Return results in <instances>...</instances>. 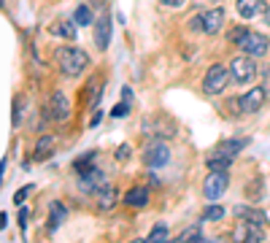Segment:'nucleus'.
I'll return each mask as SVG.
<instances>
[{
  "label": "nucleus",
  "mask_w": 270,
  "mask_h": 243,
  "mask_svg": "<svg viewBox=\"0 0 270 243\" xmlns=\"http://www.w3.org/2000/svg\"><path fill=\"white\" fill-rule=\"evenodd\" d=\"M233 81L230 78V68L224 65H211L208 70H205V78H203V92L205 95H221V92L227 89V84Z\"/></svg>",
  "instance_id": "3"
},
{
  "label": "nucleus",
  "mask_w": 270,
  "mask_h": 243,
  "mask_svg": "<svg viewBox=\"0 0 270 243\" xmlns=\"http://www.w3.org/2000/svg\"><path fill=\"white\" fill-rule=\"evenodd\" d=\"M205 165H208V170H230V168H233V157L213 152L208 160H205Z\"/></svg>",
  "instance_id": "19"
},
{
  "label": "nucleus",
  "mask_w": 270,
  "mask_h": 243,
  "mask_svg": "<svg viewBox=\"0 0 270 243\" xmlns=\"http://www.w3.org/2000/svg\"><path fill=\"white\" fill-rule=\"evenodd\" d=\"M100 116H103V111H95V116H92V127H95V124L100 122Z\"/></svg>",
  "instance_id": "36"
},
{
  "label": "nucleus",
  "mask_w": 270,
  "mask_h": 243,
  "mask_svg": "<svg viewBox=\"0 0 270 243\" xmlns=\"http://www.w3.org/2000/svg\"><path fill=\"white\" fill-rule=\"evenodd\" d=\"M92 27H95V46H98L100 52H106L108 43H111V17L108 14H100Z\"/></svg>",
  "instance_id": "11"
},
{
  "label": "nucleus",
  "mask_w": 270,
  "mask_h": 243,
  "mask_svg": "<svg viewBox=\"0 0 270 243\" xmlns=\"http://www.w3.org/2000/svg\"><path fill=\"white\" fill-rule=\"evenodd\" d=\"M100 3H103V0H95V6H100Z\"/></svg>",
  "instance_id": "39"
},
{
  "label": "nucleus",
  "mask_w": 270,
  "mask_h": 243,
  "mask_svg": "<svg viewBox=\"0 0 270 243\" xmlns=\"http://www.w3.org/2000/svg\"><path fill=\"white\" fill-rule=\"evenodd\" d=\"M187 27L192 30V33H203V14H195V17L187 22Z\"/></svg>",
  "instance_id": "27"
},
{
  "label": "nucleus",
  "mask_w": 270,
  "mask_h": 243,
  "mask_svg": "<svg viewBox=\"0 0 270 243\" xmlns=\"http://www.w3.org/2000/svg\"><path fill=\"white\" fill-rule=\"evenodd\" d=\"M124 114H127V103H119V106L111 108V116H114V119H122Z\"/></svg>",
  "instance_id": "30"
},
{
  "label": "nucleus",
  "mask_w": 270,
  "mask_h": 243,
  "mask_svg": "<svg viewBox=\"0 0 270 243\" xmlns=\"http://www.w3.org/2000/svg\"><path fill=\"white\" fill-rule=\"evenodd\" d=\"M265 19H267V25H270V9H265Z\"/></svg>",
  "instance_id": "38"
},
{
  "label": "nucleus",
  "mask_w": 270,
  "mask_h": 243,
  "mask_svg": "<svg viewBox=\"0 0 270 243\" xmlns=\"http://www.w3.org/2000/svg\"><path fill=\"white\" fill-rule=\"evenodd\" d=\"M227 186H230L227 170H211V173L205 176V181H203V198L208 203H216L221 195L227 192Z\"/></svg>",
  "instance_id": "5"
},
{
  "label": "nucleus",
  "mask_w": 270,
  "mask_h": 243,
  "mask_svg": "<svg viewBox=\"0 0 270 243\" xmlns=\"http://www.w3.org/2000/svg\"><path fill=\"white\" fill-rule=\"evenodd\" d=\"M122 200H124L130 208H144L146 203H149V186H132V189L127 192Z\"/></svg>",
  "instance_id": "17"
},
{
  "label": "nucleus",
  "mask_w": 270,
  "mask_h": 243,
  "mask_svg": "<svg viewBox=\"0 0 270 243\" xmlns=\"http://www.w3.org/2000/svg\"><path fill=\"white\" fill-rule=\"evenodd\" d=\"M130 154H132L130 143H122V146L116 149V162H124V160H127V157H130Z\"/></svg>",
  "instance_id": "28"
},
{
  "label": "nucleus",
  "mask_w": 270,
  "mask_h": 243,
  "mask_svg": "<svg viewBox=\"0 0 270 243\" xmlns=\"http://www.w3.org/2000/svg\"><path fill=\"white\" fill-rule=\"evenodd\" d=\"M52 152H54V138L52 135H41V138H38V143H35L33 157H35V160H46V157H52Z\"/></svg>",
  "instance_id": "20"
},
{
  "label": "nucleus",
  "mask_w": 270,
  "mask_h": 243,
  "mask_svg": "<svg viewBox=\"0 0 270 243\" xmlns=\"http://www.w3.org/2000/svg\"><path fill=\"white\" fill-rule=\"evenodd\" d=\"M262 87H265V92L270 95V65H267L265 70H262Z\"/></svg>",
  "instance_id": "31"
},
{
  "label": "nucleus",
  "mask_w": 270,
  "mask_h": 243,
  "mask_svg": "<svg viewBox=\"0 0 270 243\" xmlns=\"http://www.w3.org/2000/svg\"><path fill=\"white\" fill-rule=\"evenodd\" d=\"M106 184H108V178L98 168H89L86 173H81V178H78V189L86 192V195H98Z\"/></svg>",
  "instance_id": "9"
},
{
  "label": "nucleus",
  "mask_w": 270,
  "mask_h": 243,
  "mask_svg": "<svg viewBox=\"0 0 270 243\" xmlns=\"http://www.w3.org/2000/svg\"><path fill=\"white\" fill-rule=\"evenodd\" d=\"M3 227H6V214L0 211V230H3Z\"/></svg>",
  "instance_id": "37"
},
{
  "label": "nucleus",
  "mask_w": 270,
  "mask_h": 243,
  "mask_svg": "<svg viewBox=\"0 0 270 243\" xmlns=\"http://www.w3.org/2000/svg\"><path fill=\"white\" fill-rule=\"evenodd\" d=\"M144 162L149 168H162L170 162V149L165 140H152V143H146L144 149Z\"/></svg>",
  "instance_id": "6"
},
{
  "label": "nucleus",
  "mask_w": 270,
  "mask_h": 243,
  "mask_svg": "<svg viewBox=\"0 0 270 243\" xmlns=\"http://www.w3.org/2000/svg\"><path fill=\"white\" fill-rule=\"evenodd\" d=\"M235 214H238V216H246V222H257V224H265V222H267V216L262 214V211H257V208L238 206V208H235Z\"/></svg>",
  "instance_id": "22"
},
{
  "label": "nucleus",
  "mask_w": 270,
  "mask_h": 243,
  "mask_svg": "<svg viewBox=\"0 0 270 243\" xmlns=\"http://www.w3.org/2000/svg\"><path fill=\"white\" fill-rule=\"evenodd\" d=\"M116 198H119V192H116L111 184H106L98 195H95V200H98V211H103V214H106V211H111V208L116 206Z\"/></svg>",
  "instance_id": "16"
},
{
  "label": "nucleus",
  "mask_w": 270,
  "mask_h": 243,
  "mask_svg": "<svg viewBox=\"0 0 270 243\" xmlns=\"http://www.w3.org/2000/svg\"><path fill=\"white\" fill-rule=\"evenodd\" d=\"M219 219H224V208H221L219 203H211V206L203 211V222H219Z\"/></svg>",
  "instance_id": "24"
},
{
  "label": "nucleus",
  "mask_w": 270,
  "mask_h": 243,
  "mask_svg": "<svg viewBox=\"0 0 270 243\" xmlns=\"http://www.w3.org/2000/svg\"><path fill=\"white\" fill-rule=\"evenodd\" d=\"M178 243H187V240H203V235H200V227H187L184 232L176 238Z\"/></svg>",
  "instance_id": "26"
},
{
  "label": "nucleus",
  "mask_w": 270,
  "mask_h": 243,
  "mask_svg": "<svg viewBox=\"0 0 270 243\" xmlns=\"http://www.w3.org/2000/svg\"><path fill=\"white\" fill-rule=\"evenodd\" d=\"M73 22H76V25H81V27L95 25V17H92V9H89V6H78V9L73 11Z\"/></svg>",
  "instance_id": "23"
},
{
  "label": "nucleus",
  "mask_w": 270,
  "mask_h": 243,
  "mask_svg": "<svg viewBox=\"0 0 270 243\" xmlns=\"http://www.w3.org/2000/svg\"><path fill=\"white\" fill-rule=\"evenodd\" d=\"M14 127H19V100H14Z\"/></svg>",
  "instance_id": "33"
},
{
  "label": "nucleus",
  "mask_w": 270,
  "mask_h": 243,
  "mask_svg": "<svg viewBox=\"0 0 270 243\" xmlns=\"http://www.w3.org/2000/svg\"><path fill=\"white\" fill-rule=\"evenodd\" d=\"M162 6H168V9H184L187 0H162Z\"/></svg>",
  "instance_id": "32"
},
{
  "label": "nucleus",
  "mask_w": 270,
  "mask_h": 243,
  "mask_svg": "<svg viewBox=\"0 0 270 243\" xmlns=\"http://www.w3.org/2000/svg\"><path fill=\"white\" fill-rule=\"evenodd\" d=\"M246 146H249V138H230V140H219L213 152L227 154V157H233V160H235V154H241Z\"/></svg>",
  "instance_id": "14"
},
{
  "label": "nucleus",
  "mask_w": 270,
  "mask_h": 243,
  "mask_svg": "<svg viewBox=\"0 0 270 243\" xmlns=\"http://www.w3.org/2000/svg\"><path fill=\"white\" fill-rule=\"evenodd\" d=\"M149 240L152 243H162V240H168V224H154L152 227V232H149Z\"/></svg>",
  "instance_id": "25"
},
{
  "label": "nucleus",
  "mask_w": 270,
  "mask_h": 243,
  "mask_svg": "<svg viewBox=\"0 0 270 243\" xmlns=\"http://www.w3.org/2000/svg\"><path fill=\"white\" fill-rule=\"evenodd\" d=\"M122 95H124V100H132V89H130V87H124Z\"/></svg>",
  "instance_id": "35"
},
{
  "label": "nucleus",
  "mask_w": 270,
  "mask_h": 243,
  "mask_svg": "<svg viewBox=\"0 0 270 243\" xmlns=\"http://www.w3.org/2000/svg\"><path fill=\"white\" fill-rule=\"evenodd\" d=\"M144 132H146V135L173 138V135H176V124H173L168 116H154V119H144Z\"/></svg>",
  "instance_id": "10"
},
{
  "label": "nucleus",
  "mask_w": 270,
  "mask_h": 243,
  "mask_svg": "<svg viewBox=\"0 0 270 243\" xmlns=\"http://www.w3.org/2000/svg\"><path fill=\"white\" fill-rule=\"evenodd\" d=\"M265 98H267L265 87H254V89L243 92V95L238 98V108H241L243 114H257L262 108V103H265Z\"/></svg>",
  "instance_id": "8"
},
{
  "label": "nucleus",
  "mask_w": 270,
  "mask_h": 243,
  "mask_svg": "<svg viewBox=\"0 0 270 243\" xmlns=\"http://www.w3.org/2000/svg\"><path fill=\"white\" fill-rule=\"evenodd\" d=\"M224 27V11L221 9H211L203 14V33L205 35H216Z\"/></svg>",
  "instance_id": "12"
},
{
  "label": "nucleus",
  "mask_w": 270,
  "mask_h": 243,
  "mask_svg": "<svg viewBox=\"0 0 270 243\" xmlns=\"http://www.w3.org/2000/svg\"><path fill=\"white\" fill-rule=\"evenodd\" d=\"M65 216H68V208L62 206L60 200H52V203H49V219H52L49 227H52V230H57V227L65 222Z\"/></svg>",
  "instance_id": "18"
},
{
  "label": "nucleus",
  "mask_w": 270,
  "mask_h": 243,
  "mask_svg": "<svg viewBox=\"0 0 270 243\" xmlns=\"http://www.w3.org/2000/svg\"><path fill=\"white\" fill-rule=\"evenodd\" d=\"M54 60H57L60 73L68 76V78H78L89 68V57H86V52L78 49V46H60V49L54 52Z\"/></svg>",
  "instance_id": "1"
},
{
  "label": "nucleus",
  "mask_w": 270,
  "mask_h": 243,
  "mask_svg": "<svg viewBox=\"0 0 270 243\" xmlns=\"http://www.w3.org/2000/svg\"><path fill=\"white\" fill-rule=\"evenodd\" d=\"M30 192H33V186H22V189H19L17 195H14V203H17V206H22V203H25V198H27Z\"/></svg>",
  "instance_id": "29"
},
{
  "label": "nucleus",
  "mask_w": 270,
  "mask_h": 243,
  "mask_svg": "<svg viewBox=\"0 0 270 243\" xmlns=\"http://www.w3.org/2000/svg\"><path fill=\"white\" fill-rule=\"evenodd\" d=\"M241 240H246V243H257V240H265V232H262V224H257V222H246L243 219V227L235 232Z\"/></svg>",
  "instance_id": "15"
},
{
  "label": "nucleus",
  "mask_w": 270,
  "mask_h": 243,
  "mask_svg": "<svg viewBox=\"0 0 270 243\" xmlns=\"http://www.w3.org/2000/svg\"><path fill=\"white\" fill-rule=\"evenodd\" d=\"M46 111H49V119L65 122L68 116H70V103H68L65 92H62V89H54L52 98H49V106H46Z\"/></svg>",
  "instance_id": "7"
},
{
  "label": "nucleus",
  "mask_w": 270,
  "mask_h": 243,
  "mask_svg": "<svg viewBox=\"0 0 270 243\" xmlns=\"http://www.w3.org/2000/svg\"><path fill=\"white\" fill-rule=\"evenodd\" d=\"M267 6L262 3V0H238L235 3V11H238V17H243V19H254L257 14H265Z\"/></svg>",
  "instance_id": "13"
},
{
  "label": "nucleus",
  "mask_w": 270,
  "mask_h": 243,
  "mask_svg": "<svg viewBox=\"0 0 270 243\" xmlns=\"http://www.w3.org/2000/svg\"><path fill=\"white\" fill-rule=\"evenodd\" d=\"M254 76H257V60L249 57V54L233 57V62H230V78L235 84H249Z\"/></svg>",
  "instance_id": "4"
},
{
  "label": "nucleus",
  "mask_w": 270,
  "mask_h": 243,
  "mask_svg": "<svg viewBox=\"0 0 270 243\" xmlns=\"http://www.w3.org/2000/svg\"><path fill=\"white\" fill-rule=\"evenodd\" d=\"M52 35L57 38H68V41H73L76 38V22H57V25H52Z\"/></svg>",
  "instance_id": "21"
},
{
  "label": "nucleus",
  "mask_w": 270,
  "mask_h": 243,
  "mask_svg": "<svg viewBox=\"0 0 270 243\" xmlns=\"http://www.w3.org/2000/svg\"><path fill=\"white\" fill-rule=\"evenodd\" d=\"M238 49L243 54H249V57H265L267 49H270V38L267 35H259V33H251V30H243L241 38H238Z\"/></svg>",
  "instance_id": "2"
},
{
  "label": "nucleus",
  "mask_w": 270,
  "mask_h": 243,
  "mask_svg": "<svg viewBox=\"0 0 270 243\" xmlns=\"http://www.w3.org/2000/svg\"><path fill=\"white\" fill-rule=\"evenodd\" d=\"M0 9H3V0H0Z\"/></svg>",
  "instance_id": "40"
},
{
  "label": "nucleus",
  "mask_w": 270,
  "mask_h": 243,
  "mask_svg": "<svg viewBox=\"0 0 270 243\" xmlns=\"http://www.w3.org/2000/svg\"><path fill=\"white\" fill-rule=\"evenodd\" d=\"M19 227H22V232H25V227H27V211L25 208L19 211Z\"/></svg>",
  "instance_id": "34"
}]
</instances>
